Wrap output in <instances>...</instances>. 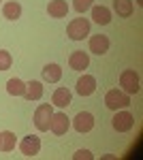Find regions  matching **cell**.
Wrapping results in <instances>:
<instances>
[{"mask_svg":"<svg viewBox=\"0 0 143 160\" xmlns=\"http://www.w3.org/2000/svg\"><path fill=\"white\" fill-rule=\"evenodd\" d=\"M105 105L107 109L111 111H118V109H126L130 105V94L122 92V90H109L105 94Z\"/></svg>","mask_w":143,"mask_h":160,"instance_id":"cell-1","label":"cell"},{"mask_svg":"<svg viewBox=\"0 0 143 160\" xmlns=\"http://www.w3.org/2000/svg\"><path fill=\"white\" fill-rule=\"evenodd\" d=\"M66 34L71 41H84L88 34H90V22L85 19V17H77V19H73L69 28H66Z\"/></svg>","mask_w":143,"mask_h":160,"instance_id":"cell-2","label":"cell"},{"mask_svg":"<svg viewBox=\"0 0 143 160\" xmlns=\"http://www.w3.org/2000/svg\"><path fill=\"white\" fill-rule=\"evenodd\" d=\"M51 115H54V107H51V105H47V102L38 105L36 111H34V126H36V130H41V132L49 130Z\"/></svg>","mask_w":143,"mask_h":160,"instance_id":"cell-3","label":"cell"},{"mask_svg":"<svg viewBox=\"0 0 143 160\" xmlns=\"http://www.w3.org/2000/svg\"><path fill=\"white\" fill-rule=\"evenodd\" d=\"M120 86H122V92H126V94H137L141 90V86H139V75L135 73L132 68L122 71V75H120Z\"/></svg>","mask_w":143,"mask_h":160,"instance_id":"cell-4","label":"cell"},{"mask_svg":"<svg viewBox=\"0 0 143 160\" xmlns=\"http://www.w3.org/2000/svg\"><path fill=\"white\" fill-rule=\"evenodd\" d=\"M111 126H113V130H118V132H128L132 130V126H135V115L128 113V111H115V115H113V120H111Z\"/></svg>","mask_w":143,"mask_h":160,"instance_id":"cell-5","label":"cell"},{"mask_svg":"<svg viewBox=\"0 0 143 160\" xmlns=\"http://www.w3.org/2000/svg\"><path fill=\"white\" fill-rule=\"evenodd\" d=\"M19 149H22V154H24L26 158H34L36 154L41 152V139L34 135H28L22 139V143H19Z\"/></svg>","mask_w":143,"mask_h":160,"instance_id":"cell-6","label":"cell"},{"mask_svg":"<svg viewBox=\"0 0 143 160\" xmlns=\"http://www.w3.org/2000/svg\"><path fill=\"white\" fill-rule=\"evenodd\" d=\"M73 126H75L77 132H90L94 128V115L88 113V111H79L73 120Z\"/></svg>","mask_w":143,"mask_h":160,"instance_id":"cell-7","label":"cell"},{"mask_svg":"<svg viewBox=\"0 0 143 160\" xmlns=\"http://www.w3.org/2000/svg\"><path fill=\"white\" fill-rule=\"evenodd\" d=\"M69 126H71V122H69L66 113L58 111V113H54V115H51V122H49V130H51L54 135H66Z\"/></svg>","mask_w":143,"mask_h":160,"instance_id":"cell-8","label":"cell"},{"mask_svg":"<svg viewBox=\"0 0 143 160\" xmlns=\"http://www.w3.org/2000/svg\"><path fill=\"white\" fill-rule=\"evenodd\" d=\"M75 90H77L79 96H90V94L96 92V79L92 77V75H81V77L77 79Z\"/></svg>","mask_w":143,"mask_h":160,"instance_id":"cell-9","label":"cell"},{"mask_svg":"<svg viewBox=\"0 0 143 160\" xmlns=\"http://www.w3.org/2000/svg\"><path fill=\"white\" fill-rule=\"evenodd\" d=\"M109 45H111V41H109V37H105V34H94V37L90 38V51L96 53V56L107 53Z\"/></svg>","mask_w":143,"mask_h":160,"instance_id":"cell-10","label":"cell"},{"mask_svg":"<svg viewBox=\"0 0 143 160\" xmlns=\"http://www.w3.org/2000/svg\"><path fill=\"white\" fill-rule=\"evenodd\" d=\"M69 66L73 71H85L90 66V56L85 51H73L69 56Z\"/></svg>","mask_w":143,"mask_h":160,"instance_id":"cell-11","label":"cell"},{"mask_svg":"<svg viewBox=\"0 0 143 160\" xmlns=\"http://www.w3.org/2000/svg\"><path fill=\"white\" fill-rule=\"evenodd\" d=\"M73 100V94L69 88H58L54 94H51V105H56L60 109H64V107H69Z\"/></svg>","mask_w":143,"mask_h":160,"instance_id":"cell-12","label":"cell"},{"mask_svg":"<svg viewBox=\"0 0 143 160\" xmlns=\"http://www.w3.org/2000/svg\"><path fill=\"white\" fill-rule=\"evenodd\" d=\"M47 13H49V17H54V19L66 17V13H69L66 0H51V2L47 4Z\"/></svg>","mask_w":143,"mask_h":160,"instance_id":"cell-13","label":"cell"},{"mask_svg":"<svg viewBox=\"0 0 143 160\" xmlns=\"http://www.w3.org/2000/svg\"><path fill=\"white\" fill-rule=\"evenodd\" d=\"M26 100H41L43 98V83L41 81H28L24 90Z\"/></svg>","mask_w":143,"mask_h":160,"instance_id":"cell-14","label":"cell"},{"mask_svg":"<svg viewBox=\"0 0 143 160\" xmlns=\"http://www.w3.org/2000/svg\"><path fill=\"white\" fill-rule=\"evenodd\" d=\"M92 19L98 26H107L111 22V11L103 4H96V7H92Z\"/></svg>","mask_w":143,"mask_h":160,"instance_id":"cell-15","label":"cell"},{"mask_svg":"<svg viewBox=\"0 0 143 160\" xmlns=\"http://www.w3.org/2000/svg\"><path fill=\"white\" fill-rule=\"evenodd\" d=\"M60 79H62V68H60V64H47V66L43 68V81H47V83H58Z\"/></svg>","mask_w":143,"mask_h":160,"instance_id":"cell-16","label":"cell"},{"mask_svg":"<svg viewBox=\"0 0 143 160\" xmlns=\"http://www.w3.org/2000/svg\"><path fill=\"white\" fill-rule=\"evenodd\" d=\"M2 15L9 19V22H15V19H19L22 17V4L19 2H7L4 7H2Z\"/></svg>","mask_w":143,"mask_h":160,"instance_id":"cell-17","label":"cell"},{"mask_svg":"<svg viewBox=\"0 0 143 160\" xmlns=\"http://www.w3.org/2000/svg\"><path fill=\"white\" fill-rule=\"evenodd\" d=\"M132 9V0H113V11L118 13V17H130Z\"/></svg>","mask_w":143,"mask_h":160,"instance_id":"cell-18","label":"cell"},{"mask_svg":"<svg viewBox=\"0 0 143 160\" xmlns=\"http://www.w3.org/2000/svg\"><path fill=\"white\" fill-rule=\"evenodd\" d=\"M24 90H26V83L22 79H17V77H13V79L7 81V92L11 96H24Z\"/></svg>","mask_w":143,"mask_h":160,"instance_id":"cell-19","label":"cell"},{"mask_svg":"<svg viewBox=\"0 0 143 160\" xmlns=\"http://www.w3.org/2000/svg\"><path fill=\"white\" fill-rule=\"evenodd\" d=\"M13 148H15V135L11 130H4L2 137H0V149L2 152H11Z\"/></svg>","mask_w":143,"mask_h":160,"instance_id":"cell-20","label":"cell"},{"mask_svg":"<svg viewBox=\"0 0 143 160\" xmlns=\"http://www.w3.org/2000/svg\"><path fill=\"white\" fill-rule=\"evenodd\" d=\"M11 64H13L11 53H9V51H4V49H0V71H9V68H11Z\"/></svg>","mask_w":143,"mask_h":160,"instance_id":"cell-21","label":"cell"},{"mask_svg":"<svg viewBox=\"0 0 143 160\" xmlns=\"http://www.w3.org/2000/svg\"><path fill=\"white\" fill-rule=\"evenodd\" d=\"M92 2H94V0H75L73 7H75L77 13H85L88 9H92Z\"/></svg>","mask_w":143,"mask_h":160,"instance_id":"cell-22","label":"cell"},{"mask_svg":"<svg viewBox=\"0 0 143 160\" xmlns=\"http://www.w3.org/2000/svg\"><path fill=\"white\" fill-rule=\"evenodd\" d=\"M73 158H75V160H84V158H85V160H92L94 156H92V154H90L88 149H79V152H77V154H75Z\"/></svg>","mask_w":143,"mask_h":160,"instance_id":"cell-23","label":"cell"},{"mask_svg":"<svg viewBox=\"0 0 143 160\" xmlns=\"http://www.w3.org/2000/svg\"><path fill=\"white\" fill-rule=\"evenodd\" d=\"M0 137H2V132H0Z\"/></svg>","mask_w":143,"mask_h":160,"instance_id":"cell-24","label":"cell"},{"mask_svg":"<svg viewBox=\"0 0 143 160\" xmlns=\"http://www.w3.org/2000/svg\"><path fill=\"white\" fill-rule=\"evenodd\" d=\"M0 2H2V0H0Z\"/></svg>","mask_w":143,"mask_h":160,"instance_id":"cell-25","label":"cell"}]
</instances>
